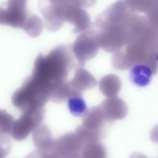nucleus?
Wrapping results in <instances>:
<instances>
[{
	"label": "nucleus",
	"instance_id": "f257e3e1",
	"mask_svg": "<svg viewBox=\"0 0 158 158\" xmlns=\"http://www.w3.org/2000/svg\"><path fill=\"white\" fill-rule=\"evenodd\" d=\"M72 49L59 46L46 56L40 54L32 72L21 88L32 99L44 106L54 93L67 81L73 65Z\"/></svg>",
	"mask_w": 158,
	"mask_h": 158
},
{
	"label": "nucleus",
	"instance_id": "f03ea898",
	"mask_svg": "<svg viewBox=\"0 0 158 158\" xmlns=\"http://www.w3.org/2000/svg\"><path fill=\"white\" fill-rule=\"evenodd\" d=\"M29 17L26 1H8L0 6V24L23 29Z\"/></svg>",
	"mask_w": 158,
	"mask_h": 158
},
{
	"label": "nucleus",
	"instance_id": "7ed1b4c3",
	"mask_svg": "<svg viewBox=\"0 0 158 158\" xmlns=\"http://www.w3.org/2000/svg\"><path fill=\"white\" fill-rule=\"evenodd\" d=\"M44 109L29 110L22 113L20 117L14 120L11 133L15 139H23L39 125L44 118Z\"/></svg>",
	"mask_w": 158,
	"mask_h": 158
},
{
	"label": "nucleus",
	"instance_id": "20e7f679",
	"mask_svg": "<svg viewBox=\"0 0 158 158\" xmlns=\"http://www.w3.org/2000/svg\"><path fill=\"white\" fill-rule=\"evenodd\" d=\"M129 78L130 81L135 86L144 87L151 83L152 78V71L147 65L136 64L131 68Z\"/></svg>",
	"mask_w": 158,
	"mask_h": 158
},
{
	"label": "nucleus",
	"instance_id": "39448f33",
	"mask_svg": "<svg viewBox=\"0 0 158 158\" xmlns=\"http://www.w3.org/2000/svg\"><path fill=\"white\" fill-rule=\"evenodd\" d=\"M68 104L70 112L75 116H85L88 112L85 102L80 94L69 99Z\"/></svg>",
	"mask_w": 158,
	"mask_h": 158
},
{
	"label": "nucleus",
	"instance_id": "423d86ee",
	"mask_svg": "<svg viewBox=\"0 0 158 158\" xmlns=\"http://www.w3.org/2000/svg\"><path fill=\"white\" fill-rule=\"evenodd\" d=\"M23 30L31 36H38L43 30V22L36 15H30Z\"/></svg>",
	"mask_w": 158,
	"mask_h": 158
},
{
	"label": "nucleus",
	"instance_id": "0eeeda50",
	"mask_svg": "<svg viewBox=\"0 0 158 158\" xmlns=\"http://www.w3.org/2000/svg\"><path fill=\"white\" fill-rule=\"evenodd\" d=\"M14 122L10 114L4 110H0V132H11Z\"/></svg>",
	"mask_w": 158,
	"mask_h": 158
},
{
	"label": "nucleus",
	"instance_id": "6e6552de",
	"mask_svg": "<svg viewBox=\"0 0 158 158\" xmlns=\"http://www.w3.org/2000/svg\"><path fill=\"white\" fill-rule=\"evenodd\" d=\"M156 59H157V60L158 61V52H157V56H156Z\"/></svg>",
	"mask_w": 158,
	"mask_h": 158
}]
</instances>
